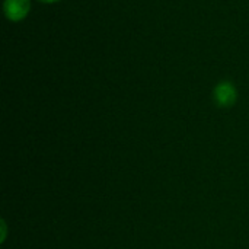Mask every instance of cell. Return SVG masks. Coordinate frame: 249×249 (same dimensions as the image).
<instances>
[{
  "mask_svg": "<svg viewBox=\"0 0 249 249\" xmlns=\"http://www.w3.org/2000/svg\"><path fill=\"white\" fill-rule=\"evenodd\" d=\"M236 88L231 82H220L214 89V101L220 108H229L236 102Z\"/></svg>",
  "mask_w": 249,
  "mask_h": 249,
  "instance_id": "obj_2",
  "label": "cell"
},
{
  "mask_svg": "<svg viewBox=\"0 0 249 249\" xmlns=\"http://www.w3.org/2000/svg\"><path fill=\"white\" fill-rule=\"evenodd\" d=\"M3 10L10 22H20L31 10V0H4Z\"/></svg>",
  "mask_w": 249,
  "mask_h": 249,
  "instance_id": "obj_1",
  "label": "cell"
},
{
  "mask_svg": "<svg viewBox=\"0 0 249 249\" xmlns=\"http://www.w3.org/2000/svg\"><path fill=\"white\" fill-rule=\"evenodd\" d=\"M42 3H55V1H60V0H39Z\"/></svg>",
  "mask_w": 249,
  "mask_h": 249,
  "instance_id": "obj_3",
  "label": "cell"
}]
</instances>
